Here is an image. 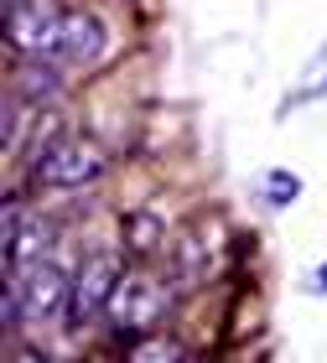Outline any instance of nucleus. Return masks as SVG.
I'll return each mask as SVG.
<instances>
[{
	"label": "nucleus",
	"instance_id": "ddd939ff",
	"mask_svg": "<svg viewBox=\"0 0 327 363\" xmlns=\"http://www.w3.org/2000/svg\"><path fill=\"white\" fill-rule=\"evenodd\" d=\"M11 363H52V358H47V353H42V348H21V353H16V358H11Z\"/></svg>",
	"mask_w": 327,
	"mask_h": 363
},
{
	"label": "nucleus",
	"instance_id": "39448f33",
	"mask_svg": "<svg viewBox=\"0 0 327 363\" xmlns=\"http://www.w3.org/2000/svg\"><path fill=\"white\" fill-rule=\"evenodd\" d=\"M16 296H21V317L26 322H52V317H68V296H73V280L62 275L52 259L42 265H26L11 275Z\"/></svg>",
	"mask_w": 327,
	"mask_h": 363
},
{
	"label": "nucleus",
	"instance_id": "f257e3e1",
	"mask_svg": "<svg viewBox=\"0 0 327 363\" xmlns=\"http://www.w3.org/2000/svg\"><path fill=\"white\" fill-rule=\"evenodd\" d=\"M104 151L94 140L84 135H52L37 151V161L26 167V182L31 187H52V192H78V187H89V182H99L104 177Z\"/></svg>",
	"mask_w": 327,
	"mask_h": 363
},
{
	"label": "nucleus",
	"instance_id": "0eeeda50",
	"mask_svg": "<svg viewBox=\"0 0 327 363\" xmlns=\"http://www.w3.org/2000/svg\"><path fill=\"white\" fill-rule=\"evenodd\" d=\"M52 244H57L52 223H47L42 213H26L11 197L6 203V265H11V275L26 270V265H42V259L52 255Z\"/></svg>",
	"mask_w": 327,
	"mask_h": 363
},
{
	"label": "nucleus",
	"instance_id": "6e6552de",
	"mask_svg": "<svg viewBox=\"0 0 327 363\" xmlns=\"http://www.w3.org/2000/svg\"><path fill=\"white\" fill-rule=\"evenodd\" d=\"M218 270V250H214V234L192 223L187 234H177V255H172V280L177 286H192V280H208Z\"/></svg>",
	"mask_w": 327,
	"mask_h": 363
},
{
	"label": "nucleus",
	"instance_id": "f03ea898",
	"mask_svg": "<svg viewBox=\"0 0 327 363\" xmlns=\"http://www.w3.org/2000/svg\"><path fill=\"white\" fill-rule=\"evenodd\" d=\"M172 311V291L161 286L156 275H125L120 280V291L109 296V311H104V322H109V333L120 337V342H135L145 333H156V322Z\"/></svg>",
	"mask_w": 327,
	"mask_h": 363
},
{
	"label": "nucleus",
	"instance_id": "f8f14e48",
	"mask_svg": "<svg viewBox=\"0 0 327 363\" xmlns=\"http://www.w3.org/2000/svg\"><path fill=\"white\" fill-rule=\"evenodd\" d=\"M327 89V47L312 57V68H306V78H301V89L291 94V104H301V99H312V94H322Z\"/></svg>",
	"mask_w": 327,
	"mask_h": 363
},
{
	"label": "nucleus",
	"instance_id": "7ed1b4c3",
	"mask_svg": "<svg viewBox=\"0 0 327 363\" xmlns=\"http://www.w3.org/2000/svg\"><path fill=\"white\" fill-rule=\"evenodd\" d=\"M120 280H125V259H120V255H114V250H89L84 265L73 270L68 322L84 327V322H94V317H104V311H109V296L120 291Z\"/></svg>",
	"mask_w": 327,
	"mask_h": 363
},
{
	"label": "nucleus",
	"instance_id": "9b49d317",
	"mask_svg": "<svg viewBox=\"0 0 327 363\" xmlns=\"http://www.w3.org/2000/svg\"><path fill=\"white\" fill-rule=\"evenodd\" d=\"M296 192H301V177L296 172H270L265 177V203L270 208H291V203H296Z\"/></svg>",
	"mask_w": 327,
	"mask_h": 363
},
{
	"label": "nucleus",
	"instance_id": "9d476101",
	"mask_svg": "<svg viewBox=\"0 0 327 363\" xmlns=\"http://www.w3.org/2000/svg\"><path fill=\"white\" fill-rule=\"evenodd\" d=\"M120 363H187V348L172 333H145L135 342H125V358Z\"/></svg>",
	"mask_w": 327,
	"mask_h": 363
},
{
	"label": "nucleus",
	"instance_id": "423d86ee",
	"mask_svg": "<svg viewBox=\"0 0 327 363\" xmlns=\"http://www.w3.org/2000/svg\"><path fill=\"white\" fill-rule=\"evenodd\" d=\"M109 52V26L99 21L94 11H62V26H57V42H52V57L57 68H89Z\"/></svg>",
	"mask_w": 327,
	"mask_h": 363
},
{
	"label": "nucleus",
	"instance_id": "1a4fd4ad",
	"mask_svg": "<svg viewBox=\"0 0 327 363\" xmlns=\"http://www.w3.org/2000/svg\"><path fill=\"white\" fill-rule=\"evenodd\" d=\"M120 244H125V255L130 259H156L161 250H167V218H161L156 208H135V213H125L120 218Z\"/></svg>",
	"mask_w": 327,
	"mask_h": 363
},
{
	"label": "nucleus",
	"instance_id": "4468645a",
	"mask_svg": "<svg viewBox=\"0 0 327 363\" xmlns=\"http://www.w3.org/2000/svg\"><path fill=\"white\" fill-rule=\"evenodd\" d=\"M317 286H322V291H327V259H322V270H317Z\"/></svg>",
	"mask_w": 327,
	"mask_h": 363
},
{
	"label": "nucleus",
	"instance_id": "20e7f679",
	"mask_svg": "<svg viewBox=\"0 0 327 363\" xmlns=\"http://www.w3.org/2000/svg\"><path fill=\"white\" fill-rule=\"evenodd\" d=\"M62 11L68 6H52V0H6V42L26 57H52Z\"/></svg>",
	"mask_w": 327,
	"mask_h": 363
}]
</instances>
